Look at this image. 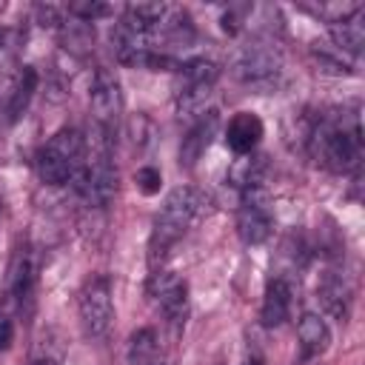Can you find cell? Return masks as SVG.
I'll return each instance as SVG.
<instances>
[{"instance_id":"obj_14","label":"cell","mask_w":365,"mask_h":365,"mask_svg":"<svg viewBox=\"0 0 365 365\" xmlns=\"http://www.w3.org/2000/svg\"><path fill=\"white\" fill-rule=\"evenodd\" d=\"M317 297H319L322 308H325L334 319H342V322L348 319V314H351V285L345 282L342 274L328 271V274L319 279V285H317Z\"/></svg>"},{"instance_id":"obj_23","label":"cell","mask_w":365,"mask_h":365,"mask_svg":"<svg viewBox=\"0 0 365 365\" xmlns=\"http://www.w3.org/2000/svg\"><path fill=\"white\" fill-rule=\"evenodd\" d=\"M134 182H137V188H140L145 197H151V194H157V191H160L163 177H160V171H157L154 165H143V168H137Z\"/></svg>"},{"instance_id":"obj_6","label":"cell","mask_w":365,"mask_h":365,"mask_svg":"<svg viewBox=\"0 0 365 365\" xmlns=\"http://www.w3.org/2000/svg\"><path fill=\"white\" fill-rule=\"evenodd\" d=\"M148 297L163 311L168 325L182 328L188 317V285L171 271H154L148 279Z\"/></svg>"},{"instance_id":"obj_25","label":"cell","mask_w":365,"mask_h":365,"mask_svg":"<svg viewBox=\"0 0 365 365\" xmlns=\"http://www.w3.org/2000/svg\"><path fill=\"white\" fill-rule=\"evenodd\" d=\"M242 365H262V356H259V354H251V356H248Z\"/></svg>"},{"instance_id":"obj_7","label":"cell","mask_w":365,"mask_h":365,"mask_svg":"<svg viewBox=\"0 0 365 365\" xmlns=\"http://www.w3.org/2000/svg\"><path fill=\"white\" fill-rule=\"evenodd\" d=\"M274 231V214L268 208V197L262 188L242 191V205L237 211V234L245 245H259Z\"/></svg>"},{"instance_id":"obj_15","label":"cell","mask_w":365,"mask_h":365,"mask_svg":"<svg viewBox=\"0 0 365 365\" xmlns=\"http://www.w3.org/2000/svg\"><path fill=\"white\" fill-rule=\"evenodd\" d=\"M34 91H37V71H34L31 66H23V68L17 71V77L11 80L9 100H6V108H3V114H6V123H9V125H11V123H17V120L26 114V108H29V103H31Z\"/></svg>"},{"instance_id":"obj_5","label":"cell","mask_w":365,"mask_h":365,"mask_svg":"<svg viewBox=\"0 0 365 365\" xmlns=\"http://www.w3.org/2000/svg\"><path fill=\"white\" fill-rule=\"evenodd\" d=\"M220 77V66L205 60V57H194L188 63H180L177 68V106L180 111H197L205 97L211 94L214 83Z\"/></svg>"},{"instance_id":"obj_10","label":"cell","mask_w":365,"mask_h":365,"mask_svg":"<svg viewBox=\"0 0 365 365\" xmlns=\"http://www.w3.org/2000/svg\"><path fill=\"white\" fill-rule=\"evenodd\" d=\"M282 68V57L277 48H271L268 43H251L240 51L237 63H234V74L248 83V86H265L271 80H277Z\"/></svg>"},{"instance_id":"obj_26","label":"cell","mask_w":365,"mask_h":365,"mask_svg":"<svg viewBox=\"0 0 365 365\" xmlns=\"http://www.w3.org/2000/svg\"><path fill=\"white\" fill-rule=\"evenodd\" d=\"M0 40H3V31H0Z\"/></svg>"},{"instance_id":"obj_8","label":"cell","mask_w":365,"mask_h":365,"mask_svg":"<svg viewBox=\"0 0 365 365\" xmlns=\"http://www.w3.org/2000/svg\"><path fill=\"white\" fill-rule=\"evenodd\" d=\"M37 254L31 248H17L11 262H9V274H6V299L17 308V311H29L34 302V288H37Z\"/></svg>"},{"instance_id":"obj_17","label":"cell","mask_w":365,"mask_h":365,"mask_svg":"<svg viewBox=\"0 0 365 365\" xmlns=\"http://www.w3.org/2000/svg\"><path fill=\"white\" fill-rule=\"evenodd\" d=\"M328 34H331V43L336 51L342 54H359L362 46H365V23H362V9L339 23H331L328 26Z\"/></svg>"},{"instance_id":"obj_19","label":"cell","mask_w":365,"mask_h":365,"mask_svg":"<svg viewBox=\"0 0 365 365\" xmlns=\"http://www.w3.org/2000/svg\"><path fill=\"white\" fill-rule=\"evenodd\" d=\"M128 365H163V348L154 328H140L128 339Z\"/></svg>"},{"instance_id":"obj_16","label":"cell","mask_w":365,"mask_h":365,"mask_svg":"<svg viewBox=\"0 0 365 365\" xmlns=\"http://www.w3.org/2000/svg\"><path fill=\"white\" fill-rule=\"evenodd\" d=\"M265 174H268V157L251 151L234 160V165L228 168V182L237 185L240 191H251V188H262Z\"/></svg>"},{"instance_id":"obj_11","label":"cell","mask_w":365,"mask_h":365,"mask_svg":"<svg viewBox=\"0 0 365 365\" xmlns=\"http://www.w3.org/2000/svg\"><path fill=\"white\" fill-rule=\"evenodd\" d=\"M217 131H220V114H217L214 108L200 111L197 120H194V125H191V128L185 131V137H182V145H180V165L194 168L197 160L211 148Z\"/></svg>"},{"instance_id":"obj_24","label":"cell","mask_w":365,"mask_h":365,"mask_svg":"<svg viewBox=\"0 0 365 365\" xmlns=\"http://www.w3.org/2000/svg\"><path fill=\"white\" fill-rule=\"evenodd\" d=\"M11 339H14V325H11V319L0 311V351L11 348Z\"/></svg>"},{"instance_id":"obj_4","label":"cell","mask_w":365,"mask_h":365,"mask_svg":"<svg viewBox=\"0 0 365 365\" xmlns=\"http://www.w3.org/2000/svg\"><path fill=\"white\" fill-rule=\"evenodd\" d=\"M80 325L86 331V336L91 339H100L108 328H111V319H114V305H111V282L108 277H91L83 291H80Z\"/></svg>"},{"instance_id":"obj_1","label":"cell","mask_w":365,"mask_h":365,"mask_svg":"<svg viewBox=\"0 0 365 365\" xmlns=\"http://www.w3.org/2000/svg\"><path fill=\"white\" fill-rule=\"evenodd\" d=\"M311 157L328 171L348 174L362 160V128L356 114H331L322 117L308 131Z\"/></svg>"},{"instance_id":"obj_13","label":"cell","mask_w":365,"mask_h":365,"mask_svg":"<svg viewBox=\"0 0 365 365\" xmlns=\"http://www.w3.org/2000/svg\"><path fill=\"white\" fill-rule=\"evenodd\" d=\"M262 140V120L254 111H237L225 125V143L228 148L240 154H251Z\"/></svg>"},{"instance_id":"obj_2","label":"cell","mask_w":365,"mask_h":365,"mask_svg":"<svg viewBox=\"0 0 365 365\" xmlns=\"http://www.w3.org/2000/svg\"><path fill=\"white\" fill-rule=\"evenodd\" d=\"M205 208H208V197L200 188L177 185L174 191H168V197L154 220V231H151V242H148V262L154 271L165 259L171 245L205 214Z\"/></svg>"},{"instance_id":"obj_9","label":"cell","mask_w":365,"mask_h":365,"mask_svg":"<svg viewBox=\"0 0 365 365\" xmlns=\"http://www.w3.org/2000/svg\"><path fill=\"white\" fill-rule=\"evenodd\" d=\"M91 114H94V125L106 128V131H117L120 114H123V91L117 77L108 68H97L94 71V83H91Z\"/></svg>"},{"instance_id":"obj_22","label":"cell","mask_w":365,"mask_h":365,"mask_svg":"<svg viewBox=\"0 0 365 365\" xmlns=\"http://www.w3.org/2000/svg\"><path fill=\"white\" fill-rule=\"evenodd\" d=\"M60 362H63V348H60L51 336L40 339V342H37V348H34L31 365H60Z\"/></svg>"},{"instance_id":"obj_21","label":"cell","mask_w":365,"mask_h":365,"mask_svg":"<svg viewBox=\"0 0 365 365\" xmlns=\"http://www.w3.org/2000/svg\"><path fill=\"white\" fill-rule=\"evenodd\" d=\"M66 11H68V17H74V20L94 23L97 17H108V14H111V6L97 3V0H74V3L66 6Z\"/></svg>"},{"instance_id":"obj_3","label":"cell","mask_w":365,"mask_h":365,"mask_svg":"<svg viewBox=\"0 0 365 365\" xmlns=\"http://www.w3.org/2000/svg\"><path fill=\"white\" fill-rule=\"evenodd\" d=\"M86 140L77 128H60L37 154V177L46 185H63L83 165Z\"/></svg>"},{"instance_id":"obj_20","label":"cell","mask_w":365,"mask_h":365,"mask_svg":"<svg viewBox=\"0 0 365 365\" xmlns=\"http://www.w3.org/2000/svg\"><path fill=\"white\" fill-rule=\"evenodd\" d=\"M60 40H63V46H66L68 51L86 54V51L94 46V29H91V23H83V20L68 17V20H63V26H60Z\"/></svg>"},{"instance_id":"obj_18","label":"cell","mask_w":365,"mask_h":365,"mask_svg":"<svg viewBox=\"0 0 365 365\" xmlns=\"http://www.w3.org/2000/svg\"><path fill=\"white\" fill-rule=\"evenodd\" d=\"M297 339H299L302 356H317L328 348L331 331H328V325L319 314H302L299 322H297Z\"/></svg>"},{"instance_id":"obj_12","label":"cell","mask_w":365,"mask_h":365,"mask_svg":"<svg viewBox=\"0 0 365 365\" xmlns=\"http://www.w3.org/2000/svg\"><path fill=\"white\" fill-rule=\"evenodd\" d=\"M291 302H294V285L285 277H274L265 285L262 294V308H259V322L265 328H277L288 319L291 314Z\"/></svg>"}]
</instances>
